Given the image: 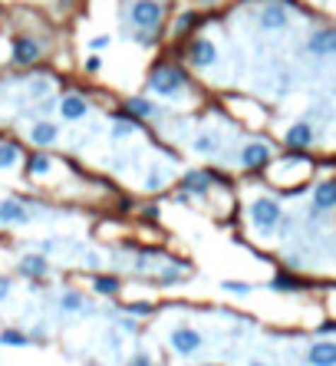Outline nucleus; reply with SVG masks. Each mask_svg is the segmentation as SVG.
I'll use <instances>...</instances> for the list:
<instances>
[{"mask_svg": "<svg viewBox=\"0 0 336 366\" xmlns=\"http://www.w3.org/2000/svg\"><path fill=\"white\" fill-rule=\"evenodd\" d=\"M185 86H188V76H185L182 67H155L149 73V93H155V96L172 99L185 93Z\"/></svg>", "mask_w": 336, "mask_h": 366, "instance_id": "f257e3e1", "label": "nucleus"}, {"mask_svg": "<svg viewBox=\"0 0 336 366\" xmlns=\"http://www.w3.org/2000/svg\"><path fill=\"white\" fill-rule=\"evenodd\" d=\"M280 218H284V212H280L277 198H267V195H264V198H257V202L250 205V224H254L260 234H274V231H277Z\"/></svg>", "mask_w": 336, "mask_h": 366, "instance_id": "f03ea898", "label": "nucleus"}, {"mask_svg": "<svg viewBox=\"0 0 336 366\" xmlns=\"http://www.w3.org/2000/svg\"><path fill=\"white\" fill-rule=\"evenodd\" d=\"M162 17H165V10L158 0H135L132 7H129V23L135 30H158Z\"/></svg>", "mask_w": 336, "mask_h": 366, "instance_id": "7ed1b4c3", "label": "nucleus"}, {"mask_svg": "<svg viewBox=\"0 0 336 366\" xmlns=\"http://www.w3.org/2000/svg\"><path fill=\"white\" fill-rule=\"evenodd\" d=\"M168 347H172V353H178V357H195V353L204 347V337L195 327H175L172 337H168Z\"/></svg>", "mask_w": 336, "mask_h": 366, "instance_id": "20e7f679", "label": "nucleus"}, {"mask_svg": "<svg viewBox=\"0 0 336 366\" xmlns=\"http://www.w3.org/2000/svg\"><path fill=\"white\" fill-rule=\"evenodd\" d=\"M43 53V43L33 37H17L13 40V50H10V59H13V67H33Z\"/></svg>", "mask_w": 336, "mask_h": 366, "instance_id": "39448f33", "label": "nucleus"}, {"mask_svg": "<svg viewBox=\"0 0 336 366\" xmlns=\"http://www.w3.org/2000/svg\"><path fill=\"white\" fill-rule=\"evenodd\" d=\"M188 63L192 67H198V69H208V67H214L218 63V47H214L212 40L208 37H198V40H192V47H188Z\"/></svg>", "mask_w": 336, "mask_h": 366, "instance_id": "423d86ee", "label": "nucleus"}, {"mask_svg": "<svg viewBox=\"0 0 336 366\" xmlns=\"http://www.w3.org/2000/svg\"><path fill=\"white\" fill-rule=\"evenodd\" d=\"M313 139H317V129H313L310 122H294L287 132H284V145H287V149H294V152H303V149H310V145H313Z\"/></svg>", "mask_w": 336, "mask_h": 366, "instance_id": "0eeeda50", "label": "nucleus"}, {"mask_svg": "<svg viewBox=\"0 0 336 366\" xmlns=\"http://www.w3.org/2000/svg\"><path fill=\"white\" fill-rule=\"evenodd\" d=\"M241 165L248 172H257V168H267L270 165V145L267 142H248L244 152H241Z\"/></svg>", "mask_w": 336, "mask_h": 366, "instance_id": "6e6552de", "label": "nucleus"}, {"mask_svg": "<svg viewBox=\"0 0 336 366\" xmlns=\"http://www.w3.org/2000/svg\"><path fill=\"white\" fill-rule=\"evenodd\" d=\"M257 23L264 33H277V30H287V10L280 4H267V7L257 13Z\"/></svg>", "mask_w": 336, "mask_h": 366, "instance_id": "1a4fd4ad", "label": "nucleus"}, {"mask_svg": "<svg viewBox=\"0 0 336 366\" xmlns=\"http://www.w3.org/2000/svg\"><path fill=\"white\" fill-rule=\"evenodd\" d=\"M303 360L310 366H336V343L333 340H317V343H310Z\"/></svg>", "mask_w": 336, "mask_h": 366, "instance_id": "9d476101", "label": "nucleus"}, {"mask_svg": "<svg viewBox=\"0 0 336 366\" xmlns=\"http://www.w3.org/2000/svg\"><path fill=\"white\" fill-rule=\"evenodd\" d=\"M27 222H33V215L20 198L0 202V224H27Z\"/></svg>", "mask_w": 336, "mask_h": 366, "instance_id": "9b49d317", "label": "nucleus"}, {"mask_svg": "<svg viewBox=\"0 0 336 366\" xmlns=\"http://www.w3.org/2000/svg\"><path fill=\"white\" fill-rule=\"evenodd\" d=\"M307 50H310V53H313L317 59H327L330 53L336 50V30H317V33H310Z\"/></svg>", "mask_w": 336, "mask_h": 366, "instance_id": "f8f14e48", "label": "nucleus"}, {"mask_svg": "<svg viewBox=\"0 0 336 366\" xmlns=\"http://www.w3.org/2000/svg\"><path fill=\"white\" fill-rule=\"evenodd\" d=\"M89 113V103L79 93H69V96L59 99V116L69 119V122H79V119H86Z\"/></svg>", "mask_w": 336, "mask_h": 366, "instance_id": "ddd939ff", "label": "nucleus"}, {"mask_svg": "<svg viewBox=\"0 0 336 366\" xmlns=\"http://www.w3.org/2000/svg\"><path fill=\"white\" fill-rule=\"evenodd\" d=\"M122 113H129L132 119H155V116H162V109L155 106L152 99H145V96H132V99H125Z\"/></svg>", "mask_w": 336, "mask_h": 366, "instance_id": "4468645a", "label": "nucleus"}, {"mask_svg": "<svg viewBox=\"0 0 336 366\" xmlns=\"http://www.w3.org/2000/svg\"><path fill=\"white\" fill-rule=\"evenodd\" d=\"M313 208H317L320 215H330L336 208V185L333 182L317 185V192H313Z\"/></svg>", "mask_w": 336, "mask_h": 366, "instance_id": "2eb2a0df", "label": "nucleus"}, {"mask_svg": "<svg viewBox=\"0 0 336 366\" xmlns=\"http://www.w3.org/2000/svg\"><path fill=\"white\" fill-rule=\"evenodd\" d=\"M47 254H27L20 258V274L23 278H47Z\"/></svg>", "mask_w": 336, "mask_h": 366, "instance_id": "dca6fc26", "label": "nucleus"}, {"mask_svg": "<svg viewBox=\"0 0 336 366\" xmlns=\"http://www.w3.org/2000/svg\"><path fill=\"white\" fill-rule=\"evenodd\" d=\"M185 185V192H192V195H204L208 192V185H212V172H204V168H195V172H188L182 178Z\"/></svg>", "mask_w": 336, "mask_h": 366, "instance_id": "f3484780", "label": "nucleus"}, {"mask_svg": "<svg viewBox=\"0 0 336 366\" xmlns=\"http://www.w3.org/2000/svg\"><path fill=\"white\" fill-rule=\"evenodd\" d=\"M30 139H33V145H40V149H50V145L59 139V129L53 122H37L33 132H30Z\"/></svg>", "mask_w": 336, "mask_h": 366, "instance_id": "a211bd4d", "label": "nucleus"}, {"mask_svg": "<svg viewBox=\"0 0 336 366\" xmlns=\"http://www.w3.org/2000/svg\"><path fill=\"white\" fill-rule=\"evenodd\" d=\"M50 168H53V159H50L47 152H37L27 159V175L30 178H40V175H50Z\"/></svg>", "mask_w": 336, "mask_h": 366, "instance_id": "6ab92c4d", "label": "nucleus"}, {"mask_svg": "<svg viewBox=\"0 0 336 366\" xmlns=\"http://www.w3.org/2000/svg\"><path fill=\"white\" fill-rule=\"evenodd\" d=\"M119 287H122V280H119V278H103V274L93 278V290H96L99 297H115Z\"/></svg>", "mask_w": 336, "mask_h": 366, "instance_id": "aec40b11", "label": "nucleus"}, {"mask_svg": "<svg viewBox=\"0 0 336 366\" xmlns=\"http://www.w3.org/2000/svg\"><path fill=\"white\" fill-rule=\"evenodd\" d=\"M20 145L17 142H0V172H7V168H13V165L20 162Z\"/></svg>", "mask_w": 336, "mask_h": 366, "instance_id": "412c9836", "label": "nucleus"}, {"mask_svg": "<svg viewBox=\"0 0 336 366\" xmlns=\"http://www.w3.org/2000/svg\"><path fill=\"white\" fill-rule=\"evenodd\" d=\"M59 310H63V314H79V310H86V300H83L79 290H66V294L59 297Z\"/></svg>", "mask_w": 336, "mask_h": 366, "instance_id": "4be33fe9", "label": "nucleus"}, {"mask_svg": "<svg viewBox=\"0 0 336 366\" xmlns=\"http://www.w3.org/2000/svg\"><path fill=\"white\" fill-rule=\"evenodd\" d=\"M139 125H135V119L129 116V113H115V125H112V135L115 139H125V135H132Z\"/></svg>", "mask_w": 336, "mask_h": 366, "instance_id": "5701e85b", "label": "nucleus"}, {"mask_svg": "<svg viewBox=\"0 0 336 366\" xmlns=\"http://www.w3.org/2000/svg\"><path fill=\"white\" fill-rule=\"evenodd\" d=\"M0 343L4 347H30V337L23 333V330H0Z\"/></svg>", "mask_w": 336, "mask_h": 366, "instance_id": "b1692460", "label": "nucleus"}, {"mask_svg": "<svg viewBox=\"0 0 336 366\" xmlns=\"http://www.w3.org/2000/svg\"><path fill=\"white\" fill-rule=\"evenodd\" d=\"M195 152L214 155V152H218V135H214V132H202L198 139H195Z\"/></svg>", "mask_w": 336, "mask_h": 366, "instance_id": "393cba45", "label": "nucleus"}, {"mask_svg": "<svg viewBox=\"0 0 336 366\" xmlns=\"http://www.w3.org/2000/svg\"><path fill=\"white\" fill-rule=\"evenodd\" d=\"M221 290L224 294H238V297H248L254 284H244V280H221Z\"/></svg>", "mask_w": 336, "mask_h": 366, "instance_id": "a878e982", "label": "nucleus"}, {"mask_svg": "<svg viewBox=\"0 0 336 366\" xmlns=\"http://www.w3.org/2000/svg\"><path fill=\"white\" fill-rule=\"evenodd\" d=\"M300 284L294 278H287V274H277V278L270 280V290H277V294H284V290H297Z\"/></svg>", "mask_w": 336, "mask_h": 366, "instance_id": "bb28decb", "label": "nucleus"}, {"mask_svg": "<svg viewBox=\"0 0 336 366\" xmlns=\"http://www.w3.org/2000/svg\"><path fill=\"white\" fill-rule=\"evenodd\" d=\"M195 20H198V13H195V10H188V13H182V17H178V23H175V33H185V30L192 27Z\"/></svg>", "mask_w": 336, "mask_h": 366, "instance_id": "cd10ccee", "label": "nucleus"}, {"mask_svg": "<svg viewBox=\"0 0 336 366\" xmlns=\"http://www.w3.org/2000/svg\"><path fill=\"white\" fill-rule=\"evenodd\" d=\"M83 69H86V73H99V69H103V59H99V53H89L86 63H83Z\"/></svg>", "mask_w": 336, "mask_h": 366, "instance_id": "c85d7f7f", "label": "nucleus"}, {"mask_svg": "<svg viewBox=\"0 0 336 366\" xmlns=\"http://www.w3.org/2000/svg\"><path fill=\"white\" fill-rule=\"evenodd\" d=\"M162 185H165V175L162 172H152V175H149V182H145V188L155 192V188H162Z\"/></svg>", "mask_w": 336, "mask_h": 366, "instance_id": "c756f323", "label": "nucleus"}, {"mask_svg": "<svg viewBox=\"0 0 336 366\" xmlns=\"http://www.w3.org/2000/svg\"><path fill=\"white\" fill-rule=\"evenodd\" d=\"M129 366H152V357L145 353V350H139L132 360H129Z\"/></svg>", "mask_w": 336, "mask_h": 366, "instance_id": "7c9ffc66", "label": "nucleus"}, {"mask_svg": "<svg viewBox=\"0 0 336 366\" xmlns=\"http://www.w3.org/2000/svg\"><path fill=\"white\" fill-rule=\"evenodd\" d=\"M109 43H112V40H109V37H96V40H93V43H89V50H93V53H103V50H106Z\"/></svg>", "mask_w": 336, "mask_h": 366, "instance_id": "2f4dec72", "label": "nucleus"}, {"mask_svg": "<svg viewBox=\"0 0 336 366\" xmlns=\"http://www.w3.org/2000/svg\"><path fill=\"white\" fill-rule=\"evenodd\" d=\"M158 280H162V284H175V280H178V268H165V274Z\"/></svg>", "mask_w": 336, "mask_h": 366, "instance_id": "473e14b6", "label": "nucleus"}, {"mask_svg": "<svg viewBox=\"0 0 336 366\" xmlns=\"http://www.w3.org/2000/svg\"><path fill=\"white\" fill-rule=\"evenodd\" d=\"M129 310H132V314H142V317H145V314H152V304H129Z\"/></svg>", "mask_w": 336, "mask_h": 366, "instance_id": "72a5a7b5", "label": "nucleus"}, {"mask_svg": "<svg viewBox=\"0 0 336 366\" xmlns=\"http://www.w3.org/2000/svg\"><path fill=\"white\" fill-rule=\"evenodd\" d=\"M333 330H336V324H333V320H323V324H320V330H317V333H320V337H330Z\"/></svg>", "mask_w": 336, "mask_h": 366, "instance_id": "f704fd0d", "label": "nucleus"}, {"mask_svg": "<svg viewBox=\"0 0 336 366\" xmlns=\"http://www.w3.org/2000/svg\"><path fill=\"white\" fill-rule=\"evenodd\" d=\"M10 297V278H0V300Z\"/></svg>", "mask_w": 336, "mask_h": 366, "instance_id": "c9c22d12", "label": "nucleus"}, {"mask_svg": "<svg viewBox=\"0 0 336 366\" xmlns=\"http://www.w3.org/2000/svg\"><path fill=\"white\" fill-rule=\"evenodd\" d=\"M142 218H145V222H155V218H158V208H145Z\"/></svg>", "mask_w": 336, "mask_h": 366, "instance_id": "e433bc0d", "label": "nucleus"}, {"mask_svg": "<svg viewBox=\"0 0 336 366\" xmlns=\"http://www.w3.org/2000/svg\"><path fill=\"white\" fill-rule=\"evenodd\" d=\"M53 248H57V241H40V254H50Z\"/></svg>", "mask_w": 336, "mask_h": 366, "instance_id": "4c0bfd02", "label": "nucleus"}, {"mask_svg": "<svg viewBox=\"0 0 336 366\" xmlns=\"http://www.w3.org/2000/svg\"><path fill=\"white\" fill-rule=\"evenodd\" d=\"M119 327H122L125 333H135V320H122V324H119Z\"/></svg>", "mask_w": 336, "mask_h": 366, "instance_id": "58836bf2", "label": "nucleus"}, {"mask_svg": "<svg viewBox=\"0 0 336 366\" xmlns=\"http://www.w3.org/2000/svg\"><path fill=\"white\" fill-rule=\"evenodd\" d=\"M250 366H267V363H250Z\"/></svg>", "mask_w": 336, "mask_h": 366, "instance_id": "ea45409f", "label": "nucleus"}, {"mask_svg": "<svg viewBox=\"0 0 336 366\" xmlns=\"http://www.w3.org/2000/svg\"><path fill=\"white\" fill-rule=\"evenodd\" d=\"M202 366H218V363H202Z\"/></svg>", "mask_w": 336, "mask_h": 366, "instance_id": "a19ab883", "label": "nucleus"}]
</instances>
